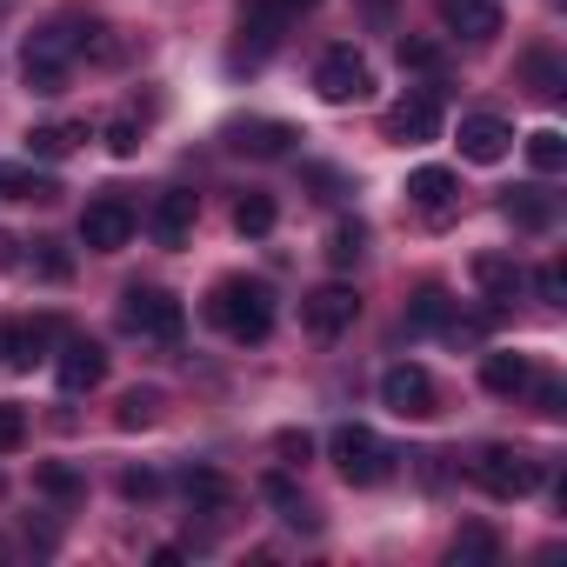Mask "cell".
Masks as SVG:
<instances>
[{"label":"cell","mask_w":567,"mask_h":567,"mask_svg":"<svg viewBox=\"0 0 567 567\" xmlns=\"http://www.w3.org/2000/svg\"><path fill=\"white\" fill-rule=\"evenodd\" d=\"M207 321H214L227 341H267V334H274V295H267V280H247V274L214 280Z\"/></svg>","instance_id":"cell-1"},{"label":"cell","mask_w":567,"mask_h":567,"mask_svg":"<svg viewBox=\"0 0 567 567\" xmlns=\"http://www.w3.org/2000/svg\"><path fill=\"white\" fill-rule=\"evenodd\" d=\"M74 34L68 28H41V34H28V48H21V81H28V94H68V74H74Z\"/></svg>","instance_id":"cell-2"},{"label":"cell","mask_w":567,"mask_h":567,"mask_svg":"<svg viewBox=\"0 0 567 567\" xmlns=\"http://www.w3.org/2000/svg\"><path fill=\"white\" fill-rule=\"evenodd\" d=\"M328 454H334V467H341V481H354V487H381L388 474H394V447L374 434V427H334V441H328Z\"/></svg>","instance_id":"cell-3"},{"label":"cell","mask_w":567,"mask_h":567,"mask_svg":"<svg viewBox=\"0 0 567 567\" xmlns=\"http://www.w3.org/2000/svg\"><path fill=\"white\" fill-rule=\"evenodd\" d=\"M121 328L127 334H141V341H181V328H187V308L167 295V288H141V280H134V288L121 295Z\"/></svg>","instance_id":"cell-4"},{"label":"cell","mask_w":567,"mask_h":567,"mask_svg":"<svg viewBox=\"0 0 567 567\" xmlns=\"http://www.w3.org/2000/svg\"><path fill=\"white\" fill-rule=\"evenodd\" d=\"M540 461L527 454V447H481V461H474V481L494 494V501H527L534 487H540Z\"/></svg>","instance_id":"cell-5"},{"label":"cell","mask_w":567,"mask_h":567,"mask_svg":"<svg viewBox=\"0 0 567 567\" xmlns=\"http://www.w3.org/2000/svg\"><path fill=\"white\" fill-rule=\"evenodd\" d=\"M315 94H321L328 107L368 101V94H374V68H368V54H361V48H328V54L315 61Z\"/></svg>","instance_id":"cell-6"},{"label":"cell","mask_w":567,"mask_h":567,"mask_svg":"<svg viewBox=\"0 0 567 567\" xmlns=\"http://www.w3.org/2000/svg\"><path fill=\"white\" fill-rule=\"evenodd\" d=\"M354 315H361V295L348 288V280H328V288H315V295L301 301V321H308V334H315V341L348 334V328H354Z\"/></svg>","instance_id":"cell-7"},{"label":"cell","mask_w":567,"mask_h":567,"mask_svg":"<svg viewBox=\"0 0 567 567\" xmlns=\"http://www.w3.org/2000/svg\"><path fill=\"white\" fill-rule=\"evenodd\" d=\"M127 240H134V207H127L121 194L87 200V214H81V247H94V254H121Z\"/></svg>","instance_id":"cell-8"},{"label":"cell","mask_w":567,"mask_h":567,"mask_svg":"<svg viewBox=\"0 0 567 567\" xmlns=\"http://www.w3.org/2000/svg\"><path fill=\"white\" fill-rule=\"evenodd\" d=\"M381 401H388V414H401V421H427L441 394H434V374H427V368L401 361V368L381 374Z\"/></svg>","instance_id":"cell-9"},{"label":"cell","mask_w":567,"mask_h":567,"mask_svg":"<svg viewBox=\"0 0 567 567\" xmlns=\"http://www.w3.org/2000/svg\"><path fill=\"white\" fill-rule=\"evenodd\" d=\"M434 134H441V94H434V87H414L408 101L388 107V141L421 147V141H434Z\"/></svg>","instance_id":"cell-10"},{"label":"cell","mask_w":567,"mask_h":567,"mask_svg":"<svg viewBox=\"0 0 567 567\" xmlns=\"http://www.w3.org/2000/svg\"><path fill=\"white\" fill-rule=\"evenodd\" d=\"M507 147H514V127H507L501 114H467V121H461V154H467L474 167H494Z\"/></svg>","instance_id":"cell-11"},{"label":"cell","mask_w":567,"mask_h":567,"mask_svg":"<svg viewBox=\"0 0 567 567\" xmlns=\"http://www.w3.org/2000/svg\"><path fill=\"white\" fill-rule=\"evenodd\" d=\"M54 374H61L68 394H87V388L107 381V348H101V341H68L61 361H54Z\"/></svg>","instance_id":"cell-12"},{"label":"cell","mask_w":567,"mask_h":567,"mask_svg":"<svg viewBox=\"0 0 567 567\" xmlns=\"http://www.w3.org/2000/svg\"><path fill=\"white\" fill-rule=\"evenodd\" d=\"M227 147L234 154H254V161H280L295 147V127L288 121H234L227 127Z\"/></svg>","instance_id":"cell-13"},{"label":"cell","mask_w":567,"mask_h":567,"mask_svg":"<svg viewBox=\"0 0 567 567\" xmlns=\"http://www.w3.org/2000/svg\"><path fill=\"white\" fill-rule=\"evenodd\" d=\"M194 207H200V200H194V194H181V187H174V194H161V200H154V214H147L154 240H161V247H181V240L194 234Z\"/></svg>","instance_id":"cell-14"},{"label":"cell","mask_w":567,"mask_h":567,"mask_svg":"<svg viewBox=\"0 0 567 567\" xmlns=\"http://www.w3.org/2000/svg\"><path fill=\"white\" fill-rule=\"evenodd\" d=\"M441 21L467 41H494L501 34V8L494 0H441Z\"/></svg>","instance_id":"cell-15"},{"label":"cell","mask_w":567,"mask_h":567,"mask_svg":"<svg viewBox=\"0 0 567 567\" xmlns=\"http://www.w3.org/2000/svg\"><path fill=\"white\" fill-rule=\"evenodd\" d=\"M81 141H87L81 121H41V127H28V161H68Z\"/></svg>","instance_id":"cell-16"},{"label":"cell","mask_w":567,"mask_h":567,"mask_svg":"<svg viewBox=\"0 0 567 567\" xmlns=\"http://www.w3.org/2000/svg\"><path fill=\"white\" fill-rule=\"evenodd\" d=\"M454 194H461V181H454L447 167H414V174H408V200H414L421 214H447Z\"/></svg>","instance_id":"cell-17"},{"label":"cell","mask_w":567,"mask_h":567,"mask_svg":"<svg viewBox=\"0 0 567 567\" xmlns=\"http://www.w3.org/2000/svg\"><path fill=\"white\" fill-rule=\"evenodd\" d=\"M501 214H507L520 234H547V227H554V194H540V187H514V194L501 200Z\"/></svg>","instance_id":"cell-18"},{"label":"cell","mask_w":567,"mask_h":567,"mask_svg":"<svg viewBox=\"0 0 567 567\" xmlns=\"http://www.w3.org/2000/svg\"><path fill=\"white\" fill-rule=\"evenodd\" d=\"M260 494H267V501L280 507V520H288V527H308V534L321 527V514L308 507V494H301V487H295L288 474H267V481H260Z\"/></svg>","instance_id":"cell-19"},{"label":"cell","mask_w":567,"mask_h":567,"mask_svg":"<svg viewBox=\"0 0 567 567\" xmlns=\"http://www.w3.org/2000/svg\"><path fill=\"white\" fill-rule=\"evenodd\" d=\"M481 381H487V394H527L534 388V361L527 354H487Z\"/></svg>","instance_id":"cell-20"},{"label":"cell","mask_w":567,"mask_h":567,"mask_svg":"<svg viewBox=\"0 0 567 567\" xmlns=\"http://www.w3.org/2000/svg\"><path fill=\"white\" fill-rule=\"evenodd\" d=\"M61 187H54V174H34V167H0V200H54Z\"/></svg>","instance_id":"cell-21"},{"label":"cell","mask_w":567,"mask_h":567,"mask_svg":"<svg viewBox=\"0 0 567 567\" xmlns=\"http://www.w3.org/2000/svg\"><path fill=\"white\" fill-rule=\"evenodd\" d=\"M408 328H414V334H441V328H454V301H447L441 288H421L414 308H408Z\"/></svg>","instance_id":"cell-22"},{"label":"cell","mask_w":567,"mask_h":567,"mask_svg":"<svg viewBox=\"0 0 567 567\" xmlns=\"http://www.w3.org/2000/svg\"><path fill=\"white\" fill-rule=\"evenodd\" d=\"M474 280H481V288H487L494 301H514V288H520V267H514L507 254H481V260H474Z\"/></svg>","instance_id":"cell-23"},{"label":"cell","mask_w":567,"mask_h":567,"mask_svg":"<svg viewBox=\"0 0 567 567\" xmlns=\"http://www.w3.org/2000/svg\"><path fill=\"white\" fill-rule=\"evenodd\" d=\"M147 114H154V101H141V107H127V114H114V121H107V147H114L121 161H134V154H141V127H147Z\"/></svg>","instance_id":"cell-24"},{"label":"cell","mask_w":567,"mask_h":567,"mask_svg":"<svg viewBox=\"0 0 567 567\" xmlns=\"http://www.w3.org/2000/svg\"><path fill=\"white\" fill-rule=\"evenodd\" d=\"M234 234H247V240L274 234V194H240L234 200Z\"/></svg>","instance_id":"cell-25"},{"label":"cell","mask_w":567,"mask_h":567,"mask_svg":"<svg viewBox=\"0 0 567 567\" xmlns=\"http://www.w3.org/2000/svg\"><path fill=\"white\" fill-rule=\"evenodd\" d=\"M54 334H61L54 321H34V328H14V348H8V368H21V374H28V368L41 361V348H48Z\"/></svg>","instance_id":"cell-26"},{"label":"cell","mask_w":567,"mask_h":567,"mask_svg":"<svg viewBox=\"0 0 567 567\" xmlns=\"http://www.w3.org/2000/svg\"><path fill=\"white\" fill-rule=\"evenodd\" d=\"M227 494H234V487H227V474H214V467H187V501H194V507L220 514V507H227Z\"/></svg>","instance_id":"cell-27"},{"label":"cell","mask_w":567,"mask_h":567,"mask_svg":"<svg viewBox=\"0 0 567 567\" xmlns=\"http://www.w3.org/2000/svg\"><path fill=\"white\" fill-rule=\"evenodd\" d=\"M527 161H534L540 174H560V167H567V134H560V127L527 134Z\"/></svg>","instance_id":"cell-28"},{"label":"cell","mask_w":567,"mask_h":567,"mask_svg":"<svg viewBox=\"0 0 567 567\" xmlns=\"http://www.w3.org/2000/svg\"><path fill=\"white\" fill-rule=\"evenodd\" d=\"M361 254H368V227H361V220H341V227L328 234V260H334V267H354Z\"/></svg>","instance_id":"cell-29"},{"label":"cell","mask_w":567,"mask_h":567,"mask_svg":"<svg viewBox=\"0 0 567 567\" xmlns=\"http://www.w3.org/2000/svg\"><path fill=\"white\" fill-rule=\"evenodd\" d=\"M114 421H121L127 434H134V427H154V421H161V394H154V388H134V394H121V414H114Z\"/></svg>","instance_id":"cell-30"},{"label":"cell","mask_w":567,"mask_h":567,"mask_svg":"<svg viewBox=\"0 0 567 567\" xmlns=\"http://www.w3.org/2000/svg\"><path fill=\"white\" fill-rule=\"evenodd\" d=\"M494 554H501V540H494L487 527H461V534H454V560H461V567H474V560H494Z\"/></svg>","instance_id":"cell-31"},{"label":"cell","mask_w":567,"mask_h":567,"mask_svg":"<svg viewBox=\"0 0 567 567\" xmlns=\"http://www.w3.org/2000/svg\"><path fill=\"white\" fill-rule=\"evenodd\" d=\"M21 441H28V414L14 401H0V454H14Z\"/></svg>","instance_id":"cell-32"},{"label":"cell","mask_w":567,"mask_h":567,"mask_svg":"<svg viewBox=\"0 0 567 567\" xmlns=\"http://www.w3.org/2000/svg\"><path fill=\"white\" fill-rule=\"evenodd\" d=\"M527 74H534V94H540V101H554V94H560V68H554L547 54H534V61H527Z\"/></svg>","instance_id":"cell-33"},{"label":"cell","mask_w":567,"mask_h":567,"mask_svg":"<svg viewBox=\"0 0 567 567\" xmlns=\"http://www.w3.org/2000/svg\"><path fill=\"white\" fill-rule=\"evenodd\" d=\"M401 68H441V48L434 41H401Z\"/></svg>","instance_id":"cell-34"},{"label":"cell","mask_w":567,"mask_h":567,"mask_svg":"<svg viewBox=\"0 0 567 567\" xmlns=\"http://www.w3.org/2000/svg\"><path fill=\"white\" fill-rule=\"evenodd\" d=\"M121 494H127V501H154V494H161V481H154L147 467H134V474H121Z\"/></svg>","instance_id":"cell-35"},{"label":"cell","mask_w":567,"mask_h":567,"mask_svg":"<svg viewBox=\"0 0 567 567\" xmlns=\"http://www.w3.org/2000/svg\"><path fill=\"white\" fill-rule=\"evenodd\" d=\"M41 487L48 494H81V474L74 467H41Z\"/></svg>","instance_id":"cell-36"},{"label":"cell","mask_w":567,"mask_h":567,"mask_svg":"<svg viewBox=\"0 0 567 567\" xmlns=\"http://www.w3.org/2000/svg\"><path fill=\"white\" fill-rule=\"evenodd\" d=\"M34 267H41L48 280H68V254H54L48 240H41V254H34Z\"/></svg>","instance_id":"cell-37"},{"label":"cell","mask_w":567,"mask_h":567,"mask_svg":"<svg viewBox=\"0 0 567 567\" xmlns=\"http://www.w3.org/2000/svg\"><path fill=\"white\" fill-rule=\"evenodd\" d=\"M560 295H567V280H560V267H540V301H547V308H560Z\"/></svg>","instance_id":"cell-38"},{"label":"cell","mask_w":567,"mask_h":567,"mask_svg":"<svg viewBox=\"0 0 567 567\" xmlns=\"http://www.w3.org/2000/svg\"><path fill=\"white\" fill-rule=\"evenodd\" d=\"M280 454H288V461H308L315 441H308V434H280Z\"/></svg>","instance_id":"cell-39"},{"label":"cell","mask_w":567,"mask_h":567,"mask_svg":"<svg viewBox=\"0 0 567 567\" xmlns=\"http://www.w3.org/2000/svg\"><path fill=\"white\" fill-rule=\"evenodd\" d=\"M361 8H368V21H388V14H394V0H361Z\"/></svg>","instance_id":"cell-40"},{"label":"cell","mask_w":567,"mask_h":567,"mask_svg":"<svg viewBox=\"0 0 567 567\" xmlns=\"http://www.w3.org/2000/svg\"><path fill=\"white\" fill-rule=\"evenodd\" d=\"M274 8H280V14L295 21V14H308V8H315V0H274Z\"/></svg>","instance_id":"cell-41"},{"label":"cell","mask_w":567,"mask_h":567,"mask_svg":"<svg viewBox=\"0 0 567 567\" xmlns=\"http://www.w3.org/2000/svg\"><path fill=\"white\" fill-rule=\"evenodd\" d=\"M8 348H14V321H0V368H8Z\"/></svg>","instance_id":"cell-42"}]
</instances>
